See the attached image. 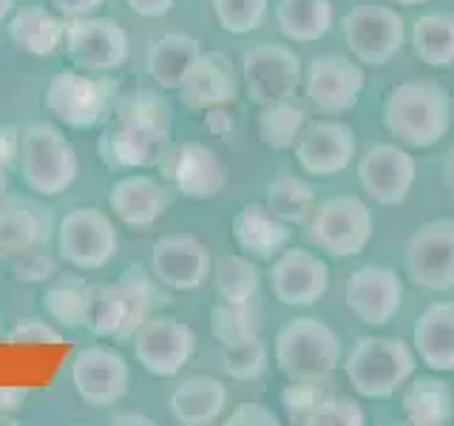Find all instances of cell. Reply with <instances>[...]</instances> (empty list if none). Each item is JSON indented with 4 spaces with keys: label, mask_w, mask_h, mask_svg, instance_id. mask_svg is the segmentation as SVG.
<instances>
[{
    "label": "cell",
    "mask_w": 454,
    "mask_h": 426,
    "mask_svg": "<svg viewBox=\"0 0 454 426\" xmlns=\"http://www.w3.org/2000/svg\"><path fill=\"white\" fill-rule=\"evenodd\" d=\"M344 298L358 321H364L366 327H383L401 310L403 279L389 267L366 264L349 273Z\"/></svg>",
    "instance_id": "18"
},
{
    "label": "cell",
    "mask_w": 454,
    "mask_h": 426,
    "mask_svg": "<svg viewBox=\"0 0 454 426\" xmlns=\"http://www.w3.org/2000/svg\"><path fill=\"white\" fill-rule=\"evenodd\" d=\"M420 361L434 373H454V302L426 307L411 330Z\"/></svg>",
    "instance_id": "26"
},
{
    "label": "cell",
    "mask_w": 454,
    "mask_h": 426,
    "mask_svg": "<svg viewBox=\"0 0 454 426\" xmlns=\"http://www.w3.org/2000/svg\"><path fill=\"white\" fill-rule=\"evenodd\" d=\"M49 4L60 18L71 20V18H89V14L106 6V0H49Z\"/></svg>",
    "instance_id": "47"
},
{
    "label": "cell",
    "mask_w": 454,
    "mask_h": 426,
    "mask_svg": "<svg viewBox=\"0 0 454 426\" xmlns=\"http://www.w3.org/2000/svg\"><path fill=\"white\" fill-rule=\"evenodd\" d=\"M307 125L304 108L293 106L290 99H281L273 106H262L259 114V137L270 151H290L295 148V139Z\"/></svg>",
    "instance_id": "37"
},
{
    "label": "cell",
    "mask_w": 454,
    "mask_h": 426,
    "mask_svg": "<svg viewBox=\"0 0 454 426\" xmlns=\"http://www.w3.org/2000/svg\"><path fill=\"white\" fill-rule=\"evenodd\" d=\"M54 233V217L46 205L32 196L0 199V253L14 256L49 245Z\"/></svg>",
    "instance_id": "23"
},
{
    "label": "cell",
    "mask_w": 454,
    "mask_h": 426,
    "mask_svg": "<svg viewBox=\"0 0 454 426\" xmlns=\"http://www.w3.org/2000/svg\"><path fill=\"white\" fill-rule=\"evenodd\" d=\"M89 290L91 284L80 276H60L43 293V307L49 319L60 327H85L89 319Z\"/></svg>",
    "instance_id": "35"
},
{
    "label": "cell",
    "mask_w": 454,
    "mask_h": 426,
    "mask_svg": "<svg viewBox=\"0 0 454 426\" xmlns=\"http://www.w3.org/2000/svg\"><path fill=\"white\" fill-rule=\"evenodd\" d=\"M403 412L415 426H446L454 418V392L437 375H411L403 392Z\"/></svg>",
    "instance_id": "30"
},
{
    "label": "cell",
    "mask_w": 454,
    "mask_h": 426,
    "mask_svg": "<svg viewBox=\"0 0 454 426\" xmlns=\"http://www.w3.org/2000/svg\"><path fill=\"white\" fill-rule=\"evenodd\" d=\"M9 344H63V333L54 324L37 316H26L12 324V330L4 335Z\"/></svg>",
    "instance_id": "43"
},
{
    "label": "cell",
    "mask_w": 454,
    "mask_h": 426,
    "mask_svg": "<svg viewBox=\"0 0 454 426\" xmlns=\"http://www.w3.org/2000/svg\"><path fill=\"white\" fill-rule=\"evenodd\" d=\"M170 415L182 426H210L224 415L227 387L213 375H193L170 392Z\"/></svg>",
    "instance_id": "27"
},
{
    "label": "cell",
    "mask_w": 454,
    "mask_h": 426,
    "mask_svg": "<svg viewBox=\"0 0 454 426\" xmlns=\"http://www.w3.org/2000/svg\"><path fill=\"white\" fill-rule=\"evenodd\" d=\"M301 60L284 43H259L241 57L247 99L255 106H273L290 99L301 83Z\"/></svg>",
    "instance_id": "10"
},
{
    "label": "cell",
    "mask_w": 454,
    "mask_h": 426,
    "mask_svg": "<svg viewBox=\"0 0 454 426\" xmlns=\"http://www.w3.org/2000/svg\"><path fill=\"white\" fill-rule=\"evenodd\" d=\"M307 236L333 259H349L372 239V213L358 196L324 199L318 208H312Z\"/></svg>",
    "instance_id": "8"
},
{
    "label": "cell",
    "mask_w": 454,
    "mask_h": 426,
    "mask_svg": "<svg viewBox=\"0 0 454 426\" xmlns=\"http://www.w3.org/2000/svg\"><path fill=\"white\" fill-rule=\"evenodd\" d=\"M71 383L80 401L91 409H108L122 401L131 383V369L117 350L82 347L71 359Z\"/></svg>",
    "instance_id": "15"
},
{
    "label": "cell",
    "mask_w": 454,
    "mask_h": 426,
    "mask_svg": "<svg viewBox=\"0 0 454 426\" xmlns=\"http://www.w3.org/2000/svg\"><path fill=\"white\" fill-rule=\"evenodd\" d=\"M0 423H12L14 426V423H18V418H0Z\"/></svg>",
    "instance_id": "55"
},
{
    "label": "cell",
    "mask_w": 454,
    "mask_h": 426,
    "mask_svg": "<svg viewBox=\"0 0 454 426\" xmlns=\"http://www.w3.org/2000/svg\"><path fill=\"white\" fill-rule=\"evenodd\" d=\"M397 6H420V4H429V0H392Z\"/></svg>",
    "instance_id": "54"
},
{
    "label": "cell",
    "mask_w": 454,
    "mask_h": 426,
    "mask_svg": "<svg viewBox=\"0 0 454 426\" xmlns=\"http://www.w3.org/2000/svg\"><path fill=\"white\" fill-rule=\"evenodd\" d=\"M227 426H278V418L273 415V409H267L262 404H239L231 415L224 418Z\"/></svg>",
    "instance_id": "45"
},
{
    "label": "cell",
    "mask_w": 454,
    "mask_h": 426,
    "mask_svg": "<svg viewBox=\"0 0 454 426\" xmlns=\"http://www.w3.org/2000/svg\"><path fill=\"white\" fill-rule=\"evenodd\" d=\"M344 369L349 387L361 398L383 401V398H392L403 383H409L418 364L406 341L366 335L355 341Z\"/></svg>",
    "instance_id": "4"
},
{
    "label": "cell",
    "mask_w": 454,
    "mask_h": 426,
    "mask_svg": "<svg viewBox=\"0 0 454 426\" xmlns=\"http://www.w3.org/2000/svg\"><path fill=\"white\" fill-rule=\"evenodd\" d=\"M63 49L74 68L89 71V75H111L128 60L131 40L120 20L89 14V18H71L66 23Z\"/></svg>",
    "instance_id": "9"
},
{
    "label": "cell",
    "mask_w": 454,
    "mask_h": 426,
    "mask_svg": "<svg viewBox=\"0 0 454 426\" xmlns=\"http://www.w3.org/2000/svg\"><path fill=\"white\" fill-rule=\"evenodd\" d=\"M340 361V341L321 319H293L276 335V367L287 381L321 383Z\"/></svg>",
    "instance_id": "3"
},
{
    "label": "cell",
    "mask_w": 454,
    "mask_h": 426,
    "mask_svg": "<svg viewBox=\"0 0 454 426\" xmlns=\"http://www.w3.org/2000/svg\"><path fill=\"white\" fill-rule=\"evenodd\" d=\"M28 398L26 387H12V383H0V415H12V412L23 409Z\"/></svg>",
    "instance_id": "49"
},
{
    "label": "cell",
    "mask_w": 454,
    "mask_h": 426,
    "mask_svg": "<svg viewBox=\"0 0 454 426\" xmlns=\"http://www.w3.org/2000/svg\"><path fill=\"white\" fill-rule=\"evenodd\" d=\"M6 188H9V177H6V168L0 165V199L6 196Z\"/></svg>",
    "instance_id": "53"
},
{
    "label": "cell",
    "mask_w": 454,
    "mask_h": 426,
    "mask_svg": "<svg viewBox=\"0 0 454 426\" xmlns=\"http://www.w3.org/2000/svg\"><path fill=\"white\" fill-rule=\"evenodd\" d=\"M14 6H18V0H0V23H4L14 12Z\"/></svg>",
    "instance_id": "52"
},
{
    "label": "cell",
    "mask_w": 454,
    "mask_h": 426,
    "mask_svg": "<svg viewBox=\"0 0 454 426\" xmlns=\"http://www.w3.org/2000/svg\"><path fill=\"white\" fill-rule=\"evenodd\" d=\"M267 364H270V352L267 344L255 335L253 341L233 350H222V369L227 378H236V381H255L267 373Z\"/></svg>",
    "instance_id": "39"
},
{
    "label": "cell",
    "mask_w": 454,
    "mask_h": 426,
    "mask_svg": "<svg viewBox=\"0 0 454 426\" xmlns=\"http://www.w3.org/2000/svg\"><path fill=\"white\" fill-rule=\"evenodd\" d=\"M411 49L432 68L454 63V12H429L411 26Z\"/></svg>",
    "instance_id": "32"
},
{
    "label": "cell",
    "mask_w": 454,
    "mask_h": 426,
    "mask_svg": "<svg viewBox=\"0 0 454 426\" xmlns=\"http://www.w3.org/2000/svg\"><path fill=\"white\" fill-rule=\"evenodd\" d=\"M239 97V77L233 60L219 51H202L188 77L179 85V99L191 111H213L231 106Z\"/></svg>",
    "instance_id": "22"
},
{
    "label": "cell",
    "mask_w": 454,
    "mask_h": 426,
    "mask_svg": "<svg viewBox=\"0 0 454 426\" xmlns=\"http://www.w3.org/2000/svg\"><path fill=\"white\" fill-rule=\"evenodd\" d=\"M355 148L358 139L347 122L312 120L295 139V160L312 177H333L355 160Z\"/></svg>",
    "instance_id": "20"
},
{
    "label": "cell",
    "mask_w": 454,
    "mask_h": 426,
    "mask_svg": "<svg viewBox=\"0 0 454 426\" xmlns=\"http://www.w3.org/2000/svg\"><path fill=\"white\" fill-rule=\"evenodd\" d=\"M111 114L114 122L97 142L108 170L153 168L162 160L170 142V111L160 94L148 89L120 94Z\"/></svg>",
    "instance_id": "1"
},
{
    "label": "cell",
    "mask_w": 454,
    "mask_h": 426,
    "mask_svg": "<svg viewBox=\"0 0 454 426\" xmlns=\"http://www.w3.org/2000/svg\"><path fill=\"white\" fill-rule=\"evenodd\" d=\"M451 97L434 80L395 85L383 99V128L409 148H432L449 134Z\"/></svg>",
    "instance_id": "2"
},
{
    "label": "cell",
    "mask_w": 454,
    "mask_h": 426,
    "mask_svg": "<svg viewBox=\"0 0 454 426\" xmlns=\"http://www.w3.org/2000/svg\"><path fill=\"white\" fill-rule=\"evenodd\" d=\"M364 423H366V412L358 401L330 392L321 395L318 406L307 418V426H364Z\"/></svg>",
    "instance_id": "41"
},
{
    "label": "cell",
    "mask_w": 454,
    "mask_h": 426,
    "mask_svg": "<svg viewBox=\"0 0 454 426\" xmlns=\"http://www.w3.org/2000/svg\"><path fill=\"white\" fill-rule=\"evenodd\" d=\"M85 327L99 335V338H114V341H128L134 338L131 324H128V310L125 298L120 293V284H91L89 290V319Z\"/></svg>",
    "instance_id": "33"
},
{
    "label": "cell",
    "mask_w": 454,
    "mask_h": 426,
    "mask_svg": "<svg viewBox=\"0 0 454 426\" xmlns=\"http://www.w3.org/2000/svg\"><path fill=\"white\" fill-rule=\"evenodd\" d=\"M264 205L287 225H293V222L298 225L309 217L312 208H316V191H312V185L304 179L281 174L276 179H270L267 193H264Z\"/></svg>",
    "instance_id": "36"
},
{
    "label": "cell",
    "mask_w": 454,
    "mask_h": 426,
    "mask_svg": "<svg viewBox=\"0 0 454 426\" xmlns=\"http://www.w3.org/2000/svg\"><path fill=\"white\" fill-rule=\"evenodd\" d=\"M9 37L14 40V46L28 54L51 57L54 51H60L66 40V23L60 20V14H54L51 9L32 4L12 14Z\"/></svg>",
    "instance_id": "29"
},
{
    "label": "cell",
    "mask_w": 454,
    "mask_h": 426,
    "mask_svg": "<svg viewBox=\"0 0 454 426\" xmlns=\"http://www.w3.org/2000/svg\"><path fill=\"white\" fill-rule=\"evenodd\" d=\"M259 267L245 253H227L213 267V284H216L219 298L227 304H250L259 293Z\"/></svg>",
    "instance_id": "34"
},
{
    "label": "cell",
    "mask_w": 454,
    "mask_h": 426,
    "mask_svg": "<svg viewBox=\"0 0 454 426\" xmlns=\"http://www.w3.org/2000/svg\"><path fill=\"white\" fill-rule=\"evenodd\" d=\"M270 0H213V12L224 32L250 35L262 26Z\"/></svg>",
    "instance_id": "40"
},
{
    "label": "cell",
    "mask_w": 454,
    "mask_h": 426,
    "mask_svg": "<svg viewBox=\"0 0 454 426\" xmlns=\"http://www.w3.org/2000/svg\"><path fill=\"white\" fill-rule=\"evenodd\" d=\"M117 97V83L108 75L66 68L49 80L43 106L60 125L85 131V128H94L111 117Z\"/></svg>",
    "instance_id": "6"
},
{
    "label": "cell",
    "mask_w": 454,
    "mask_h": 426,
    "mask_svg": "<svg viewBox=\"0 0 454 426\" xmlns=\"http://www.w3.org/2000/svg\"><path fill=\"white\" fill-rule=\"evenodd\" d=\"M108 423H117V426H153V418H148L145 412L139 409H120L114 412L108 418Z\"/></svg>",
    "instance_id": "50"
},
{
    "label": "cell",
    "mask_w": 454,
    "mask_h": 426,
    "mask_svg": "<svg viewBox=\"0 0 454 426\" xmlns=\"http://www.w3.org/2000/svg\"><path fill=\"white\" fill-rule=\"evenodd\" d=\"M270 290L287 307H309L330 290V264L304 248H284L267 270Z\"/></svg>",
    "instance_id": "16"
},
{
    "label": "cell",
    "mask_w": 454,
    "mask_h": 426,
    "mask_svg": "<svg viewBox=\"0 0 454 426\" xmlns=\"http://www.w3.org/2000/svg\"><path fill=\"white\" fill-rule=\"evenodd\" d=\"M321 390L318 383H307V381H290V387L284 390L281 395V404L287 409L290 423H301L307 426V418L312 415V409L318 406L321 401Z\"/></svg>",
    "instance_id": "44"
},
{
    "label": "cell",
    "mask_w": 454,
    "mask_h": 426,
    "mask_svg": "<svg viewBox=\"0 0 454 426\" xmlns=\"http://www.w3.org/2000/svg\"><path fill=\"white\" fill-rule=\"evenodd\" d=\"M347 49L355 60L364 66H383L401 51L406 40L403 18L389 6H355L344 20H340Z\"/></svg>",
    "instance_id": "11"
},
{
    "label": "cell",
    "mask_w": 454,
    "mask_h": 426,
    "mask_svg": "<svg viewBox=\"0 0 454 426\" xmlns=\"http://www.w3.org/2000/svg\"><path fill=\"white\" fill-rule=\"evenodd\" d=\"M443 182H446L449 193L454 196V148H451V154L446 156V165H443Z\"/></svg>",
    "instance_id": "51"
},
{
    "label": "cell",
    "mask_w": 454,
    "mask_h": 426,
    "mask_svg": "<svg viewBox=\"0 0 454 426\" xmlns=\"http://www.w3.org/2000/svg\"><path fill=\"white\" fill-rule=\"evenodd\" d=\"M406 276L423 290L443 293L454 288V219H434L411 233Z\"/></svg>",
    "instance_id": "13"
},
{
    "label": "cell",
    "mask_w": 454,
    "mask_h": 426,
    "mask_svg": "<svg viewBox=\"0 0 454 426\" xmlns=\"http://www.w3.org/2000/svg\"><path fill=\"white\" fill-rule=\"evenodd\" d=\"M233 239L253 262H273L290 245V225L264 202H247L233 217Z\"/></svg>",
    "instance_id": "25"
},
{
    "label": "cell",
    "mask_w": 454,
    "mask_h": 426,
    "mask_svg": "<svg viewBox=\"0 0 454 426\" xmlns=\"http://www.w3.org/2000/svg\"><path fill=\"white\" fill-rule=\"evenodd\" d=\"M125 4L139 18H165L176 6V0H125Z\"/></svg>",
    "instance_id": "48"
},
{
    "label": "cell",
    "mask_w": 454,
    "mask_h": 426,
    "mask_svg": "<svg viewBox=\"0 0 454 426\" xmlns=\"http://www.w3.org/2000/svg\"><path fill=\"white\" fill-rule=\"evenodd\" d=\"M0 338H4V321H0Z\"/></svg>",
    "instance_id": "56"
},
{
    "label": "cell",
    "mask_w": 454,
    "mask_h": 426,
    "mask_svg": "<svg viewBox=\"0 0 454 426\" xmlns=\"http://www.w3.org/2000/svg\"><path fill=\"white\" fill-rule=\"evenodd\" d=\"M20 139L23 134L14 125H0V165L6 170L20 162Z\"/></svg>",
    "instance_id": "46"
},
{
    "label": "cell",
    "mask_w": 454,
    "mask_h": 426,
    "mask_svg": "<svg viewBox=\"0 0 454 426\" xmlns=\"http://www.w3.org/2000/svg\"><path fill=\"white\" fill-rule=\"evenodd\" d=\"M20 179L37 196H60L77 179L80 160L68 137L49 122H35L20 139Z\"/></svg>",
    "instance_id": "5"
},
{
    "label": "cell",
    "mask_w": 454,
    "mask_h": 426,
    "mask_svg": "<svg viewBox=\"0 0 454 426\" xmlns=\"http://www.w3.org/2000/svg\"><path fill=\"white\" fill-rule=\"evenodd\" d=\"M57 256L77 270H103L120 250V233L106 210L71 208L57 225Z\"/></svg>",
    "instance_id": "7"
},
{
    "label": "cell",
    "mask_w": 454,
    "mask_h": 426,
    "mask_svg": "<svg viewBox=\"0 0 454 426\" xmlns=\"http://www.w3.org/2000/svg\"><path fill=\"white\" fill-rule=\"evenodd\" d=\"M196 350V333L174 316H151L134 333V355L153 378H176Z\"/></svg>",
    "instance_id": "12"
},
{
    "label": "cell",
    "mask_w": 454,
    "mask_h": 426,
    "mask_svg": "<svg viewBox=\"0 0 454 426\" xmlns=\"http://www.w3.org/2000/svg\"><path fill=\"white\" fill-rule=\"evenodd\" d=\"M210 333L222 350H233L259 335V316L250 304H227L219 302L210 310Z\"/></svg>",
    "instance_id": "38"
},
{
    "label": "cell",
    "mask_w": 454,
    "mask_h": 426,
    "mask_svg": "<svg viewBox=\"0 0 454 426\" xmlns=\"http://www.w3.org/2000/svg\"><path fill=\"white\" fill-rule=\"evenodd\" d=\"M202 54V43L184 32H170L151 43L148 49V75L162 91H179L188 71Z\"/></svg>",
    "instance_id": "28"
},
{
    "label": "cell",
    "mask_w": 454,
    "mask_h": 426,
    "mask_svg": "<svg viewBox=\"0 0 454 426\" xmlns=\"http://www.w3.org/2000/svg\"><path fill=\"white\" fill-rule=\"evenodd\" d=\"M165 179L188 199H213L227 188V165L205 142H182L165 162Z\"/></svg>",
    "instance_id": "21"
},
{
    "label": "cell",
    "mask_w": 454,
    "mask_h": 426,
    "mask_svg": "<svg viewBox=\"0 0 454 426\" xmlns=\"http://www.w3.org/2000/svg\"><path fill=\"white\" fill-rule=\"evenodd\" d=\"M358 179L366 196H372L375 202L403 205L418 179V162L406 148L395 146V142H378L361 156Z\"/></svg>",
    "instance_id": "17"
},
{
    "label": "cell",
    "mask_w": 454,
    "mask_h": 426,
    "mask_svg": "<svg viewBox=\"0 0 454 426\" xmlns=\"http://www.w3.org/2000/svg\"><path fill=\"white\" fill-rule=\"evenodd\" d=\"M366 75L361 63L344 54H321L304 71V91L321 114L340 117L358 106Z\"/></svg>",
    "instance_id": "14"
},
{
    "label": "cell",
    "mask_w": 454,
    "mask_h": 426,
    "mask_svg": "<svg viewBox=\"0 0 454 426\" xmlns=\"http://www.w3.org/2000/svg\"><path fill=\"white\" fill-rule=\"evenodd\" d=\"M333 0H278L276 23L281 35L295 43L321 40L333 28Z\"/></svg>",
    "instance_id": "31"
},
{
    "label": "cell",
    "mask_w": 454,
    "mask_h": 426,
    "mask_svg": "<svg viewBox=\"0 0 454 426\" xmlns=\"http://www.w3.org/2000/svg\"><path fill=\"white\" fill-rule=\"evenodd\" d=\"M9 270L18 281L40 284V281H49L51 276H57V262H54V256L46 250V245H43V248L14 253L12 262H9Z\"/></svg>",
    "instance_id": "42"
},
{
    "label": "cell",
    "mask_w": 454,
    "mask_h": 426,
    "mask_svg": "<svg viewBox=\"0 0 454 426\" xmlns=\"http://www.w3.org/2000/svg\"><path fill=\"white\" fill-rule=\"evenodd\" d=\"M168 202L170 196L165 191V185L148 174L122 177L108 191V208L114 210V217L125 227H134V231L153 227L168 210Z\"/></svg>",
    "instance_id": "24"
},
{
    "label": "cell",
    "mask_w": 454,
    "mask_h": 426,
    "mask_svg": "<svg viewBox=\"0 0 454 426\" xmlns=\"http://www.w3.org/2000/svg\"><path fill=\"white\" fill-rule=\"evenodd\" d=\"M213 270L210 250L191 233L160 236L151 248V273L170 290L202 288Z\"/></svg>",
    "instance_id": "19"
}]
</instances>
